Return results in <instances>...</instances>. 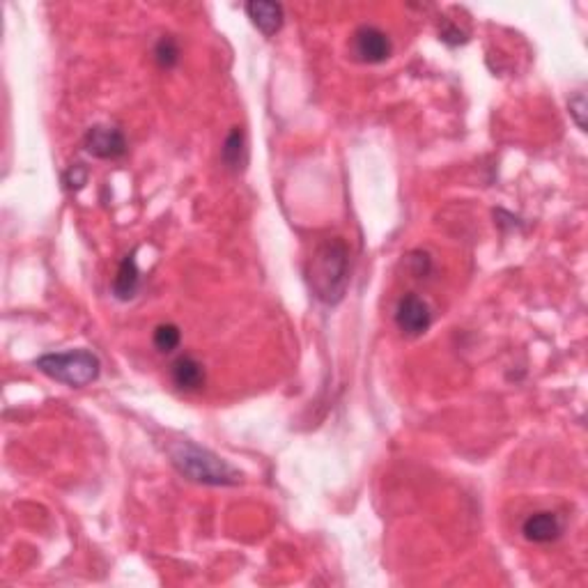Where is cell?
Instances as JSON below:
<instances>
[{"mask_svg":"<svg viewBox=\"0 0 588 588\" xmlns=\"http://www.w3.org/2000/svg\"><path fill=\"white\" fill-rule=\"evenodd\" d=\"M308 283L312 294L327 306L343 302L349 285V249L340 237H331L315 246L308 260Z\"/></svg>","mask_w":588,"mask_h":588,"instance_id":"6da1fadb","label":"cell"},{"mask_svg":"<svg viewBox=\"0 0 588 588\" xmlns=\"http://www.w3.org/2000/svg\"><path fill=\"white\" fill-rule=\"evenodd\" d=\"M170 462L182 476L198 485L231 487L241 483V471L194 441H177L170 448Z\"/></svg>","mask_w":588,"mask_h":588,"instance_id":"7a4b0ae2","label":"cell"},{"mask_svg":"<svg viewBox=\"0 0 588 588\" xmlns=\"http://www.w3.org/2000/svg\"><path fill=\"white\" fill-rule=\"evenodd\" d=\"M35 366L40 373L65 384V386H72V389H83L87 384H93L102 373V361L90 349L44 354L37 358Z\"/></svg>","mask_w":588,"mask_h":588,"instance_id":"3957f363","label":"cell"},{"mask_svg":"<svg viewBox=\"0 0 588 588\" xmlns=\"http://www.w3.org/2000/svg\"><path fill=\"white\" fill-rule=\"evenodd\" d=\"M83 148L87 154H93L95 159H120L127 152V139L118 127L95 124L86 131Z\"/></svg>","mask_w":588,"mask_h":588,"instance_id":"277c9868","label":"cell"},{"mask_svg":"<svg viewBox=\"0 0 588 588\" xmlns=\"http://www.w3.org/2000/svg\"><path fill=\"white\" fill-rule=\"evenodd\" d=\"M352 51L357 56V60L368 62V65H379V62L391 58V40L379 28L364 26L354 32Z\"/></svg>","mask_w":588,"mask_h":588,"instance_id":"5b68a950","label":"cell"},{"mask_svg":"<svg viewBox=\"0 0 588 588\" xmlns=\"http://www.w3.org/2000/svg\"><path fill=\"white\" fill-rule=\"evenodd\" d=\"M395 324L407 336H421L432 324V312L419 294H404L395 308Z\"/></svg>","mask_w":588,"mask_h":588,"instance_id":"8992f818","label":"cell"},{"mask_svg":"<svg viewBox=\"0 0 588 588\" xmlns=\"http://www.w3.org/2000/svg\"><path fill=\"white\" fill-rule=\"evenodd\" d=\"M561 533H563V522L558 520L556 512L552 511L533 512V515H529L522 524V536L527 538L529 542H538V545L556 540V538H561Z\"/></svg>","mask_w":588,"mask_h":588,"instance_id":"52a82bcc","label":"cell"},{"mask_svg":"<svg viewBox=\"0 0 588 588\" xmlns=\"http://www.w3.org/2000/svg\"><path fill=\"white\" fill-rule=\"evenodd\" d=\"M246 14L251 19L253 26L265 37H274L283 28V5L281 3H269V0H251L246 3Z\"/></svg>","mask_w":588,"mask_h":588,"instance_id":"ba28073f","label":"cell"},{"mask_svg":"<svg viewBox=\"0 0 588 588\" xmlns=\"http://www.w3.org/2000/svg\"><path fill=\"white\" fill-rule=\"evenodd\" d=\"M170 375H173L175 386L182 391L203 389L207 379L203 364H200L198 358L189 357V354H185V357H179L177 361H175L173 368H170Z\"/></svg>","mask_w":588,"mask_h":588,"instance_id":"9c48e42d","label":"cell"},{"mask_svg":"<svg viewBox=\"0 0 588 588\" xmlns=\"http://www.w3.org/2000/svg\"><path fill=\"white\" fill-rule=\"evenodd\" d=\"M139 285H140V271H139V265H136V256L129 253V256L122 260V265H120L115 278H113V294H115V299H120V302H129V299L136 297Z\"/></svg>","mask_w":588,"mask_h":588,"instance_id":"30bf717a","label":"cell"},{"mask_svg":"<svg viewBox=\"0 0 588 588\" xmlns=\"http://www.w3.org/2000/svg\"><path fill=\"white\" fill-rule=\"evenodd\" d=\"M246 159H249V154H246V136L240 127H235L225 136L223 148H221V161H223V166L228 170L240 173L246 166Z\"/></svg>","mask_w":588,"mask_h":588,"instance_id":"8fae6325","label":"cell"},{"mask_svg":"<svg viewBox=\"0 0 588 588\" xmlns=\"http://www.w3.org/2000/svg\"><path fill=\"white\" fill-rule=\"evenodd\" d=\"M154 60L161 69H173L177 67L179 62V44L175 37L164 35L159 41H157V47H154Z\"/></svg>","mask_w":588,"mask_h":588,"instance_id":"7c38bea8","label":"cell"},{"mask_svg":"<svg viewBox=\"0 0 588 588\" xmlns=\"http://www.w3.org/2000/svg\"><path fill=\"white\" fill-rule=\"evenodd\" d=\"M154 348L159 352H173V349L179 348V340H182V331L175 324H159L154 329Z\"/></svg>","mask_w":588,"mask_h":588,"instance_id":"4fadbf2b","label":"cell"},{"mask_svg":"<svg viewBox=\"0 0 588 588\" xmlns=\"http://www.w3.org/2000/svg\"><path fill=\"white\" fill-rule=\"evenodd\" d=\"M62 185L67 191H78L87 185V168L83 164H74L62 175Z\"/></svg>","mask_w":588,"mask_h":588,"instance_id":"5bb4252c","label":"cell"},{"mask_svg":"<svg viewBox=\"0 0 588 588\" xmlns=\"http://www.w3.org/2000/svg\"><path fill=\"white\" fill-rule=\"evenodd\" d=\"M568 106L570 115H573V120L577 122V127L582 129V131H586V97H583V93L574 95Z\"/></svg>","mask_w":588,"mask_h":588,"instance_id":"9a60e30c","label":"cell"},{"mask_svg":"<svg viewBox=\"0 0 588 588\" xmlns=\"http://www.w3.org/2000/svg\"><path fill=\"white\" fill-rule=\"evenodd\" d=\"M439 37L446 41V44H450V47H457V44H465V41L469 40V37H466V32H462L460 28L453 26V23H448V26L441 28Z\"/></svg>","mask_w":588,"mask_h":588,"instance_id":"2e32d148","label":"cell"}]
</instances>
